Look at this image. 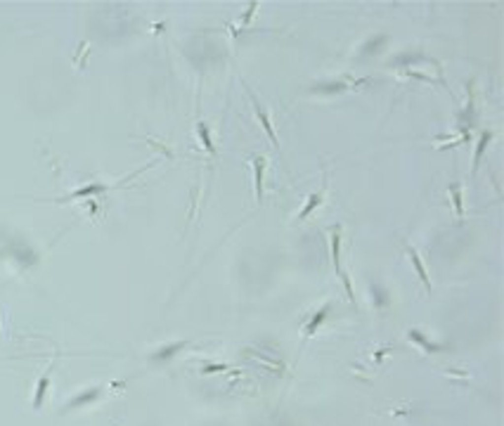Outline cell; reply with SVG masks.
Listing matches in <instances>:
<instances>
[{
	"label": "cell",
	"instance_id": "cell-4",
	"mask_svg": "<svg viewBox=\"0 0 504 426\" xmlns=\"http://www.w3.org/2000/svg\"><path fill=\"white\" fill-rule=\"evenodd\" d=\"M409 258H412V263H414V268H417V275H419V280L429 289H431V280H429V275H426V270H424V265H421V260H419V256H417V251L414 248H409Z\"/></svg>",
	"mask_w": 504,
	"mask_h": 426
},
{
	"label": "cell",
	"instance_id": "cell-11",
	"mask_svg": "<svg viewBox=\"0 0 504 426\" xmlns=\"http://www.w3.org/2000/svg\"><path fill=\"white\" fill-rule=\"evenodd\" d=\"M452 192H455V204H457V211L462 213V199H459V189L452 187Z\"/></svg>",
	"mask_w": 504,
	"mask_h": 426
},
{
	"label": "cell",
	"instance_id": "cell-3",
	"mask_svg": "<svg viewBox=\"0 0 504 426\" xmlns=\"http://www.w3.org/2000/svg\"><path fill=\"white\" fill-rule=\"evenodd\" d=\"M107 189V185H88V187H81L76 189V192H71L69 197H64V199H81V197H93V194H100V192H104Z\"/></svg>",
	"mask_w": 504,
	"mask_h": 426
},
{
	"label": "cell",
	"instance_id": "cell-5",
	"mask_svg": "<svg viewBox=\"0 0 504 426\" xmlns=\"http://www.w3.org/2000/svg\"><path fill=\"white\" fill-rule=\"evenodd\" d=\"M324 192H327V189L322 187V192H320V194H310V201H308V206H305V209H303V211L299 213V220H303V218H308V215H310V211H312V209L322 204V197H324Z\"/></svg>",
	"mask_w": 504,
	"mask_h": 426
},
{
	"label": "cell",
	"instance_id": "cell-9",
	"mask_svg": "<svg viewBox=\"0 0 504 426\" xmlns=\"http://www.w3.org/2000/svg\"><path fill=\"white\" fill-rule=\"evenodd\" d=\"M197 130H199V138L204 140L206 149H208V152H213V144H211V138H208V128H206L204 123H199V126H197Z\"/></svg>",
	"mask_w": 504,
	"mask_h": 426
},
{
	"label": "cell",
	"instance_id": "cell-8",
	"mask_svg": "<svg viewBox=\"0 0 504 426\" xmlns=\"http://www.w3.org/2000/svg\"><path fill=\"white\" fill-rule=\"evenodd\" d=\"M327 308L329 306H324L322 310H320V313H317V315H315V318L310 320V324H308V327H305V336H312V334H315V329H317V327H320V324H322V320H324V315H327Z\"/></svg>",
	"mask_w": 504,
	"mask_h": 426
},
{
	"label": "cell",
	"instance_id": "cell-2",
	"mask_svg": "<svg viewBox=\"0 0 504 426\" xmlns=\"http://www.w3.org/2000/svg\"><path fill=\"white\" fill-rule=\"evenodd\" d=\"M253 168H256V197L261 201L263 199V171H265L263 156H256V159H253Z\"/></svg>",
	"mask_w": 504,
	"mask_h": 426
},
{
	"label": "cell",
	"instance_id": "cell-7",
	"mask_svg": "<svg viewBox=\"0 0 504 426\" xmlns=\"http://www.w3.org/2000/svg\"><path fill=\"white\" fill-rule=\"evenodd\" d=\"M48 384H50V377H45L38 381V390H36V398H34V407H40L43 405V398H45V390H48Z\"/></svg>",
	"mask_w": 504,
	"mask_h": 426
},
{
	"label": "cell",
	"instance_id": "cell-1",
	"mask_svg": "<svg viewBox=\"0 0 504 426\" xmlns=\"http://www.w3.org/2000/svg\"><path fill=\"white\" fill-rule=\"evenodd\" d=\"M251 100H253V106H256V114H258V118H261V123H263V128H265V133L270 135V140H272V144L275 147H279V140H277V133H275V128H272V123H270V118H268V114H265V109L261 105H258V100L251 95Z\"/></svg>",
	"mask_w": 504,
	"mask_h": 426
},
{
	"label": "cell",
	"instance_id": "cell-6",
	"mask_svg": "<svg viewBox=\"0 0 504 426\" xmlns=\"http://www.w3.org/2000/svg\"><path fill=\"white\" fill-rule=\"evenodd\" d=\"M490 138H492V133L490 130H485L483 135H480V140H478V149H476V154H473V168L480 164V156H483V152H485V147H488V142H490Z\"/></svg>",
	"mask_w": 504,
	"mask_h": 426
},
{
	"label": "cell",
	"instance_id": "cell-10",
	"mask_svg": "<svg viewBox=\"0 0 504 426\" xmlns=\"http://www.w3.org/2000/svg\"><path fill=\"white\" fill-rule=\"evenodd\" d=\"M97 393H100V390H88V393H83V395H78V398L71 402V407H76V405H83V402H88V400H93V398H97Z\"/></svg>",
	"mask_w": 504,
	"mask_h": 426
}]
</instances>
